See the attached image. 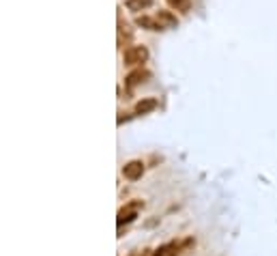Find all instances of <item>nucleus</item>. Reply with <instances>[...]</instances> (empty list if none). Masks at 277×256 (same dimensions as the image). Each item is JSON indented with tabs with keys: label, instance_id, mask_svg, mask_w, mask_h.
<instances>
[{
	"label": "nucleus",
	"instance_id": "1",
	"mask_svg": "<svg viewBox=\"0 0 277 256\" xmlns=\"http://www.w3.org/2000/svg\"><path fill=\"white\" fill-rule=\"evenodd\" d=\"M146 58H149V50L144 45H131L123 54V63L127 67H142V63H146Z\"/></svg>",
	"mask_w": 277,
	"mask_h": 256
},
{
	"label": "nucleus",
	"instance_id": "2",
	"mask_svg": "<svg viewBox=\"0 0 277 256\" xmlns=\"http://www.w3.org/2000/svg\"><path fill=\"white\" fill-rule=\"evenodd\" d=\"M144 207V202L142 200H133V202H129V205H125L123 209L119 211V216H116V224L123 226V224H129V222H133L135 218H138V211Z\"/></svg>",
	"mask_w": 277,
	"mask_h": 256
},
{
	"label": "nucleus",
	"instance_id": "3",
	"mask_svg": "<svg viewBox=\"0 0 277 256\" xmlns=\"http://www.w3.org/2000/svg\"><path fill=\"white\" fill-rule=\"evenodd\" d=\"M149 78H151V73H149V71H146L144 67H135L131 73H129L127 78H125V88H127V91H133L135 86H140L142 82H146Z\"/></svg>",
	"mask_w": 277,
	"mask_h": 256
},
{
	"label": "nucleus",
	"instance_id": "4",
	"mask_svg": "<svg viewBox=\"0 0 277 256\" xmlns=\"http://www.w3.org/2000/svg\"><path fill=\"white\" fill-rule=\"evenodd\" d=\"M123 175H125V179H129V181H138V179H142V175H144V164L140 162V159L127 162L123 166Z\"/></svg>",
	"mask_w": 277,
	"mask_h": 256
},
{
	"label": "nucleus",
	"instance_id": "5",
	"mask_svg": "<svg viewBox=\"0 0 277 256\" xmlns=\"http://www.w3.org/2000/svg\"><path fill=\"white\" fill-rule=\"evenodd\" d=\"M135 24H138V26H142V28H146V31H153V33H157V31H166V28L161 26V22H159L157 17H149V15L138 17V20H135Z\"/></svg>",
	"mask_w": 277,
	"mask_h": 256
},
{
	"label": "nucleus",
	"instance_id": "6",
	"mask_svg": "<svg viewBox=\"0 0 277 256\" xmlns=\"http://www.w3.org/2000/svg\"><path fill=\"white\" fill-rule=\"evenodd\" d=\"M155 17H157L159 22H161L163 28H174V26H179V17H176L172 11H157Z\"/></svg>",
	"mask_w": 277,
	"mask_h": 256
},
{
	"label": "nucleus",
	"instance_id": "7",
	"mask_svg": "<svg viewBox=\"0 0 277 256\" xmlns=\"http://www.w3.org/2000/svg\"><path fill=\"white\" fill-rule=\"evenodd\" d=\"M155 108H157V99L149 97V99H140L138 104H135L133 112H135V114H149V112H153Z\"/></svg>",
	"mask_w": 277,
	"mask_h": 256
},
{
	"label": "nucleus",
	"instance_id": "8",
	"mask_svg": "<svg viewBox=\"0 0 277 256\" xmlns=\"http://www.w3.org/2000/svg\"><path fill=\"white\" fill-rule=\"evenodd\" d=\"M179 254H181L179 243H163L153 252V256H179Z\"/></svg>",
	"mask_w": 277,
	"mask_h": 256
},
{
	"label": "nucleus",
	"instance_id": "9",
	"mask_svg": "<svg viewBox=\"0 0 277 256\" xmlns=\"http://www.w3.org/2000/svg\"><path fill=\"white\" fill-rule=\"evenodd\" d=\"M125 7L129 11H133V13H138V11H144V9L153 7V0H127Z\"/></svg>",
	"mask_w": 277,
	"mask_h": 256
},
{
	"label": "nucleus",
	"instance_id": "10",
	"mask_svg": "<svg viewBox=\"0 0 277 256\" xmlns=\"http://www.w3.org/2000/svg\"><path fill=\"white\" fill-rule=\"evenodd\" d=\"M168 4L174 11H181V13H189L191 9V0H168Z\"/></svg>",
	"mask_w": 277,
	"mask_h": 256
}]
</instances>
